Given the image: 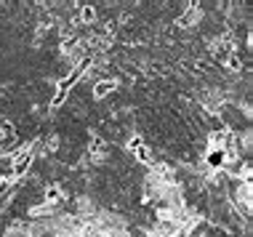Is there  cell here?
Returning a JSON list of instances; mask_svg holds the SVG:
<instances>
[{
    "mask_svg": "<svg viewBox=\"0 0 253 237\" xmlns=\"http://www.w3.org/2000/svg\"><path fill=\"white\" fill-rule=\"evenodd\" d=\"M61 200V192H59V187H51V189H45V202L48 205H53V202H59Z\"/></svg>",
    "mask_w": 253,
    "mask_h": 237,
    "instance_id": "obj_6",
    "label": "cell"
},
{
    "mask_svg": "<svg viewBox=\"0 0 253 237\" xmlns=\"http://www.w3.org/2000/svg\"><path fill=\"white\" fill-rule=\"evenodd\" d=\"M112 91H115V80H99V83L93 85V99H104Z\"/></svg>",
    "mask_w": 253,
    "mask_h": 237,
    "instance_id": "obj_3",
    "label": "cell"
},
{
    "mask_svg": "<svg viewBox=\"0 0 253 237\" xmlns=\"http://www.w3.org/2000/svg\"><path fill=\"white\" fill-rule=\"evenodd\" d=\"M13 136H16V125H13L11 120H5L3 115H0V141L13 139Z\"/></svg>",
    "mask_w": 253,
    "mask_h": 237,
    "instance_id": "obj_4",
    "label": "cell"
},
{
    "mask_svg": "<svg viewBox=\"0 0 253 237\" xmlns=\"http://www.w3.org/2000/svg\"><path fill=\"white\" fill-rule=\"evenodd\" d=\"M136 160H139V162H147V165H152V162H155V158H152V152H149V150H147L144 144H141L139 150H136Z\"/></svg>",
    "mask_w": 253,
    "mask_h": 237,
    "instance_id": "obj_5",
    "label": "cell"
},
{
    "mask_svg": "<svg viewBox=\"0 0 253 237\" xmlns=\"http://www.w3.org/2000/svg\"><path fill=\"white\" fill-rule=\"evenodd\" d=\"M80 16H83V22H85V24H91L93 19H96V8H93V5H83Z\"/></svg>",
    "mask_w": 253,
    "mask_h": 237,
    "instance_id": "obj_7",
    "label": "cell"
},
{
    "mask_svg": "<svg viewBox=\"0 0 253 237\" xmlns=\"http://www.w3.org/2000/svg\"><path fill=\"white\" fill-rule=\"evenodd\" d=\"M227 160H229L227 150H208V152H205V165L213 168V171H224Z\"/></svg>",
    "mask_w": 253,
    "mask_h": 237,
    "instance_id": "obj_1",
    "label": "cell"
},
{
    "mask_svg": "<svg viewBox=\"0 0 253 237\" xmlns=\"http://www.w3.org/2000/svg\"><path fill=\"white\" fill-rule=\"evenodd\" d=\"M0 181H13V158L0 155Z\"/></svg>",
    "mask_w": 253,
    "mask_h": 237,
    "instance_id": "obj_2",
    "label": "cell"
}]
</instances>
